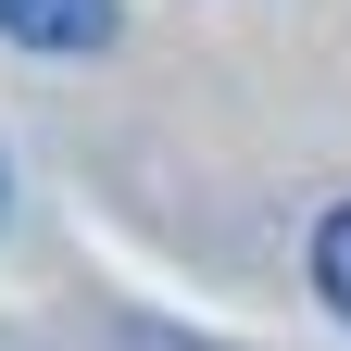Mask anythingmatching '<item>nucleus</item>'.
<instances>
[{"mask_svg":"<svg viewBox=\"0 0 351 351\" xmlns=\"http://www.w3.org/2000/svg\"><path fill=\"white\" fill-rule=\"evenodd\" d=\"M0 38H25V51H101L113 0H0Z\"/></svg>","mask_w":351,"mask_h":351,"instance_id":"nucleus-1","label":"nucleus"},{"mask_svg":"<svg viewBox=\"0 0 351 351\" xmlns=\"http://www.w3.org/2000/svg\"><path fill=\"white\" fill-rule=\"evenodd\" d=\"M314 301H326V314L351 326V201H339L326 226H314Z\"/></svg>","mask_w":351,"mask_h":351,"instance_id":"nucleus-2","label":"nucleus"}]
</instances>
